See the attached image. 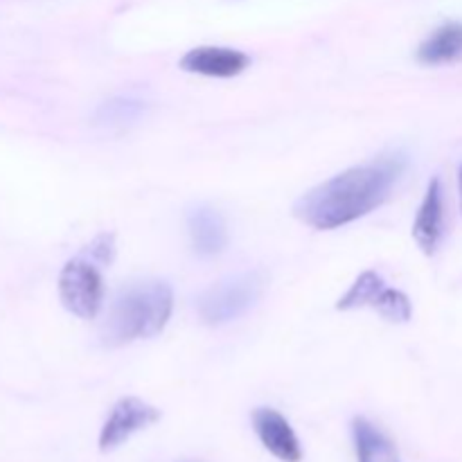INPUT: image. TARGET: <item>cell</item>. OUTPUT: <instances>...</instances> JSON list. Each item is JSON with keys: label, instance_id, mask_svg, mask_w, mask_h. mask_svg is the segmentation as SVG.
Instances as JSON below:
<instances>
[{"label": "cell", "instance_id": "13", "mask_svg": "<svg viewBox=\"0 0 462 462\" xmlns=\"http://www.w3.org/2000/svg\"><path fill=\"white\" fill-rule=\"evenodd\" d=\"M144 113V102L134 97H113L97 108V122L102 125H126Z\"/></svg>", "mask_w": 462, "mask_h": 462}, {"label": "cell", "instance_id": "14", "mask_svg": "<svg viewBox=\"0 0 462 462\" xmlns=\"http://www.w3.org/2000/svg\"><path fill=\"white\" fill-rule=\"evenodd\" d=\"M373 310L377 311L382 319L391 320V323H409L411 316H413V305H411L409 296L391 287H386L379 293Z\"/></svg>", "mask_w": 462, "mask_h": 462}, {"label": "cell", "instance_id": "6", "mask_svg": "<svg viewBox=\"0 0 462 462\" xmlns=\"http://www.w3.org/2000/svg\"><path fill=\"white\" fill-rule=\"evenodd\" d=\"M251 63V57L242 50L219 48V45H201L192 48L180 59V70L192 72V75L217 77V79H230V77L242 75Z\"/></svg>", "mask_w": 462, "mask_h": 462}, {"label": "cell", "instance_id": "3", "mask_svg": "<svg viewBox=\"0 0 462 462\" xmlns=\"http://www.w3.org/2000/svg\"><path fill=\"white\" fill-rule=\"evenodd\" d=\"M266 278L262 271L230 275L199 298V316L208 325H224L246 314L264 293Z\"/></svg>", "mask_w": 462, "mask_h": 462}, {"label": "cell", "instance_id": "16", "mask_svg": "<svg viewBox=\"0 0 462 462\" xmlns=\"http://www.w3.org/2000/svg\"><path fill=\"white\" fill-rule=\"evenodd\" d=\"M458 188H460V210H462V167L458 171Z\"/></svg>", "mask_w": 462, "mask_h": 462}, {"label": "cell", "instance_id": "9", "mask_svg": "<svg viewBox=\"0 0 462 462\" xmlns=\"http://www.w3.org/2000/svg\"><path fill=\"white\" fill-rule=\"evenodd\" d=\"M188 233L199 257H215L228 246V230H226L224 217L210 206H199L189 210Z\"/></svg>", "mask_w": 462, "mask_h": 462}, {"label": "cell", "instance_id": "8", "mask_svg": "<svg viewBox=\"0 0 462 462\" xmlns=\"http://www.w3.org/2000/svg\"><path fill=\"white\" fill-rule=\"evenodd\" d=\"M442 228H445V189L440 179H433L413 221V239L424 255H433L438 251Z\"/></svg>", "mask_w": 462, "mask_h": 462}, {"label": "cell", "instance_id": "12", "mask_svg": "<svg viewBox=\"0 0 462 462\" xmlns=\"http://www.w3.org/2000/svg\"><path fill=\"white\" fill-rule=\"evenodd\" d=\"M386 289L382 275L377 271H365L359 278L355 280L350 289L346 291V296L337 302V310L350 311V310H361V307H373L374 300L379 298V293Z\"/></svg>", "mask_w": 462, "mask_h": 462}, {"label": "cell", "instance_id": "4", "mask_svg": "<svg viewBox=\"0 0 462 462\" xmlns=\"http://www.w3.org/2000/svg\"><path fill=\"white\" fill-rule=\"evenodd\" d=\"M61 305L77 319L93 320L104 305V280L93 262L70 260L59 273Z\"/></svg>", "mask_w": 462, "mask_h": 462}, {"label": "cell", "instance_id": "5", "mask_svg": "<svg viewBox=\"0 0 462 462\" xmlns=\"http://www.w3.org/2000/svg\"><path fill=\"white\" fill-rule=\"evenodd\" d=\"M161 420V411L153 409L147 402L138 397H125L113 406L111 415L104 422L102 433H99V449L113 451L120 445H125L134 433L152 427L153 422Z\"/></svg>", "mask_w": 462, "mask_h": 462}, {"label": "cell", "instance_id": "10", "mask_svg": "<svg viewBox=\"0 0 462 462\" xmlns=\"http://www.w3.org/2000/svg\"><path fill=\"white\" fill-rule=\"evenodd\" d=\"M462 57V23H445L418 50V59L427 66L451 63Z\"/></svg>", "mask_w": 462, "mask_h": 462}, {"label": "cell", "instance_id": "15", "mask_svg": "<svg viewBox=\"0 0 462 462\" xmlns=\"http://www.w3.org/2000/svg\"><path fill=\"white\" fill-rule=\"evenodd\" d=\"M88 255L99 264H111L116 257V237L111 233H102L88 246Z\"/></svg>", "mask_w": 462, "mask_h": 462}, {"label": "cell", "instance_id": "11", "mask_svg": "<svg viewBox=\"0 0 462 462\" xmlns=\"http://www.w3.org/2000/svg\"><path fill=\"white\" fill-rule=\"evenodd\" d=\"M352 438L359 462H402L395 445L368 420L356 418L352 422Z\"/></svg>", "mask_w": 462, "mask_h": 462}, {"label": "cell", "instance_id": "2", "mask_svg": "<svg viewBox=\"0 0 462 462\" xmlns=\"http://www.w3.org/2000/svg\"><path fill=\"white\" fill-rule=\"evenodd\" d=\"M174 310V291L162 280L129 284L113 298L102 343L108 347L125 346L138 338H153L165 329Z\"/></svg>", "mask_w": 462, "mask_h": 462}, {"label": "cell", "instance_id": "7", "mask_svg": "<svg viewBox=\"0 0 462 462\" xmlns=\"http://www.w3.org/2000/svg\"><path fill=\"white\" fill-rule=\"evenodd\" d=\"M253 427H255V433L262 445L275 458L282 462L302 460L300 440H298L296 431H293V427L287 422L282 413H278L275 409H257L253 413Z\"/></svg>", "mask_w": 462, "mask_h": 462}, {"label": "cell", "instance_id": "1", "mask_svg": "<svg viewBox=\"0 0 462 462\" xmlns=\"http://www.w3.org/2000/svg\"><path fill=\"white\" fill-rule=\"evenodd\" d=\"M406 153L393 152L352 167L298 199L293 215L314 230H337L377 210L406 170Z\"/></svg>", "mask_w": 462, "mask_h": 462}]
</instances>
